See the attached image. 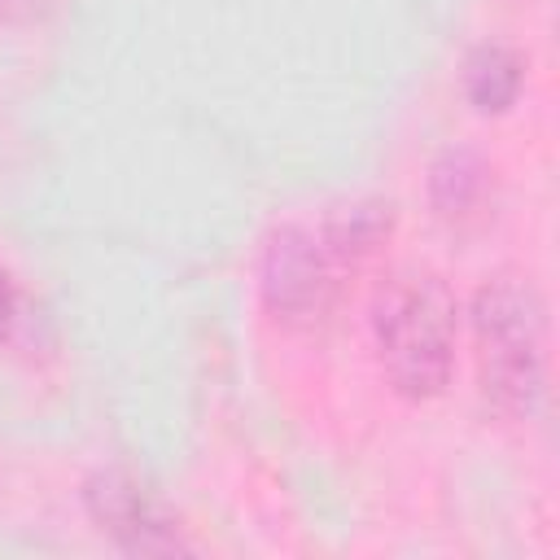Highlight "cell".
Returning <instances> with one entry per match:
<instances>
[{
	"instance_id": "cell-1",
	"label": "cell",
	"mask_w": 560,
	"mask_h": 560,
	"mask_svg": "<svg viewBox=\"0 0 560 560\" xmlns=\"http://www.w3.org/2000/svg\"><path fill=\"white\" fill-rule=\"evenodd\" d=\"M477 385L508 420H534L547 394V302L529 280H490L472 298Z\"/></svg>"
},
{
	"instance_id": "cell-2",
	"label": "cell",
	"mask_w": 560,
	"mask_h": 560,
	"mask_svg": "<svg viewBox=\"0 0 560 560\" xmlns=\"http://www.w3.org/2000/svg\"><path fill=\"white\" fill-rule=\"evenodd\" d=\"M381 372L394 394L438 398L455 368V298L438 276H394L372 306Z\"/></svg>"
},
{
	"instance_id": "cell-3",
	"label": "cell",
	"mask_w": 560,
	"mask_h": 560,
	"mask_svg": "<svg viewBox=\"0 0 560 560\" xmlns=\"http://www.w3.org/2000/svg\"><path fill=\"white\" fill-rule=\"evenodd\" d=\"M346 271L350 262L328 245L319 228L284 223L267 236V249H262V271H258L262 306L276 324L311 328L337 306Z\"/></svg>"
},
{
	"instance_id": "cell-4",
	"label": "cell",
	"mask_w": 560,
	"mask_h": 560,
	"mask_svg": "<svg viewBox=\"0 0 560 560\" xmlns=\"http://www.w3.org/2000/svg\"><path fill=\"white\" fill-rule=\"evenodd\" d=\"M83 508L101 534H109L127 556H184L188 542L171 512L127 472H96L83 486Z\"/></svg>"
},
{
	"instance_id": "cell-5",
	"label": "cell",
	"mask_w": 560,
	"mask_h": 560,
	"mask_svg": "<svg viewBox=\"0 0 560 560\" xmlns=\"http://www.w3.org/2000/svg\"><path fill=\"white\" fill-rule=\"evenodd\" d=\"M486 188H490V171H486V162H481L472 149H464V144L442 149V153L433 158V166H429V201H433V210H438L442 219H451V223L468 219V214L486 201Z\"/></svg>"
},
{
	"instance_id": "cell-6",
	"label": "cell",
	"mask_w": 560,
	"mask_h": 560,
	"mask_svg": "<svg viewBox=\"0 0 560 560\" xmlns=\"http://www.w3.org/2000/svg\"><path fill=\"white\" fill-rule=\"evenodd\" d=\"M525 83V61L508 44H481L464 61V92L477 114H503L521 96Z\"/></svg>"
},
{
	"instance_id": "cell-7",
	"label": "cell",
	"mask_w": 560,
	"mask_h": 560,
	"mask_svg": "<svg viewBox=\"0 0 560 560\" xmlns=\"http://www.w3.org/2000/svg\"><path fill=\"white\" fill-rule=\"evenodd\" d=\"M389 228H394V206H389V201H376V197H368V201H350V206H337V210L319 223V232H324V236H328V245L350 262V271L385 245Z\"/></svg>"
},
{
	"instance_id": "cell-8",
	"label": "cell",
	"mask_w": 560,
	"mask_h": 560,
	"mask_svg": "<svg viewBox=\"0 0 560 560\" xmlns=\"http://www.w3.org/2000/svg\"><path fill=\"white\" fill-rule=\"evenodd\" d=\"M13 319H18V293H13L9 276L0 271V337H9V332H13Z\"/></svg>"
},
{
	"instance_id": "cell-9",
	"label": "cell",
	"mask_w": 560,
	"mask_h": 560,
	"mask_svg": "<svg viewBox=\"0 0 560 560\" xmlns=\"http://www.w3.org/2000/svg\"><path fill=\"white\" fill-rule=\"evenodd\" d=\"M26 13H35V0H0V22H18Z\"/></svg>"
}]
</instances>
